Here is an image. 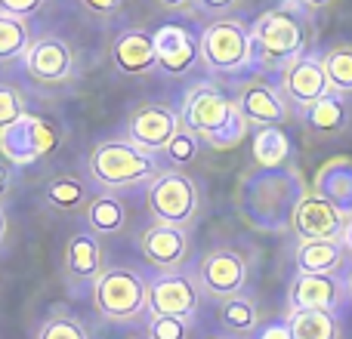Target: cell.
I'll use <instances>...</instances> for the list:
<instances>
[{"label": "cell", "mask_w": 352, "mask_h": 339, "mask_svg": "<svg viewBox=\"0 0 352 339\" xmlns=\"http://www.w3.org/2000/svg\"><path fill=\"white\" fill-rule=\"evenodd\" d=\"M349 124H352L349 99L334 96V93H328L322 102H316L303 117L306 133L318 136V139H334V136L346 133Z\"/></svg>", "instance_id": "22"}, {"label": "cell", "mask_w": 352, "mask_h": 339, "mask_svg": "<svg viewBox=\"0 0 352 339\" xmlns=\"http://www.w3.org/2000/svg\"><path fill=\"white\" fill-rule=\"evenodd\" d=\"M25 115H28L25 111V93L12 84H0V133L16 121H22Z\"/></svg>", "instance_id": "32"}, {"label": "cell", "mask_w": 352, "mask_h": 339, "mask_svg": "<svg viewBox=\"0 0 352 339\" xmlns=\"http://www.w3.org/2000/svg\"><path fill=\"white\" fill-rule=\"evenodd\" d=\"M340 244L346 247V253L352 256V216L346 219V229H343V235H340Z\"/></svg>", "instance_id": "40"}, {"label": "cell", "mask_w": 352, "mask_h": 339, "mask_svg": "<svg viewBox=\"0 0 352 339\" xmlns=\"http://www.w3.org/2000/svg\"><path fill=\"white\" fill-rule=\"evenodd\" d=\"M291 339H340V321L334 312H291L287 315Z\"/></svg>", "instance_id": "27"}, {"label": "cell", "mask_w": 352, "mask_h": 339, "mask_svg": "<svg viewBox=\"0 0 352 339\" xmlns=\"http://www.w3.org/2000/svg\"><path fill=\"white\" fill-rule=\"evenodd\" d=\"M136 250L142 253V259L148 266L158 268V274L182 272L186 262L192 259V237H188V229L152 222L148 229H142L136 235Z\"/></svg>", "instance_id": "13"}, {"label": "cell", "mask_w": 352, "mask_h": 339, "mask_svg": "<svg viewBox=\"0 0 352 339\" xmlns=\"http://www.w3.org/2000/svg\"><path fill=\"white\" fill-rule=\"evenodd\" d=\"M10 241V216H6V207H0V247H6Z\"/></svg>", "instance_id": "39"}, {"label": "cell", "mask_w": 352, "mask_h": 339, "mask_svg": "<svg viewBox=\"0 0 352 339\" xmlns=\"http://www.w3.org/2000/svg\"><path fill=\"white\" fill-rule=\"evenodd\" d=\"M80 6L93 16H115V12H121L124 0H80Z\"/></svg>", "instance_id": "37"}, {"label": "cell", "mask_w": 352, "mask_h": 339, "mask_svg": "<svg viewBox=\"0 0 352 339\" xmlns=\"http://www.w3.org/2000/svg\"><path fill=\"white\" fill-rule=\"evenodd\" d=\"M155 59H158V68L167 78H186L195 65H201L195 31L176 22L161 25L155 31Z\"/></svg>", "instance_id": "17"}, {"label": "cell", "mask_w": 352, "mask_h": 339, "mask_svg": "<svg viewBox=\"0 0 352 339\" xmlns=\"http://www.w3.org/2000/svg\"><path fill=\"white\" fill-rule=\"evenodd\" d=\"M217 318H219L223 334L241 336V339H248L256 327H260V309H256V303L248 296V293L232 296V299H223V303H219Z\"/></svg>", "instance_id": "24"}, {"label": "cell", "mask_w": 352, "mask_h": 339, "mask_svg": "<svg viewBox=\"0 0 352 339\" xmlns=\"http://www.w3.org/2000/svg\"><path fill=\"white\" fill-rule=\"evenodd\" d=\"M248 339H291V327H287V321H269L260 324Z\"/></svg>", "instance_id": "36"}, {"label": "cell", "mask_w": 352, "mask_h": 339, "mask_svg": "<svg viewBox=\"0 0 352 339\" xmlns=\"http://www.w3.org/2000/svg\"><path fill=\"white\" fill-rule=\"evenodd\" d=\"M152 3L167 12H192L195 10V0H152Z\"/></svg>", "instance_id": "38"}, {"label": "cell", "mask_w": 352, "mask_h": 339, "mask_svg": "<svg viewBox=\"0 0 352 339\" xmlns=\"http://www.w3.org/2000/svg\"><path fill=\"white\" fill-rule=\"evenodd\" d=\"M346 219L343 207L324 194H303L291 207V229L300 241H340Z\"/></svg>", "instance_id": "11"}, {"label": "cell", "mask_w": 352, "mask_h": 339, "mask_svg": "<svg viewBox=\"0 0 352 339\" xmlns=\"http://www.w3.org/2000/svg\"><path fill=\"white\" fill-rule=\"evenodd\" d=\"M235 102L238 111H241L244 124L254 130L260 127H281V124L291 117V105H287L285 93H281L278 84L260 78L244 80L241 86L235 90Z\"/></svg>", "instance_id": "14"}, {"label": "cell", "mask_w": 352, "mask_h": 339, "mask_svg": "<svg viewBox=\"0 0 352 339\" xmlns=\"http://www.w3.org/2000/svg\"><path fill=\"white\" fill-rule=\"evenodd\" d=\"M34 339H90V330L78 315L65 309H56L37 324Z\"/></svg>", "instance_id": "29"}, {"label": "cell", "mask_w": 352, "mask_h": 339, "mask_svg": "<svg viewBox=\"0 0 352 339\" xmlns=\"http://www.w3.org/2000/svg\"><path fill=\"white\" fill-rule=\"evenodd\" d=\"M28 78H34L43 86H62L78 74V53L59 34H43L28 47L22 59Z\"/></svg>", "instance_id": "10"}, {"label": "cell", "mask_w": 352, "mask_h": 339, "mask_svg": "<svg viewBox=\"0 0 352 339\" xmlns=\"http://www.w3.org/2000/svg\"><path fill=\"white\" fill-rule=\"evenodd\" d=\"M130 210L115 191H99L84 207V229H90L99 237H115L127 229Z\"/></svg>", "instance_id": "20"}, {"label": "cell", "mask_w": 352, "mask_h": 339, "mask_svg": "<svg viewBox=\"0 0 352 339\" xmlns=\"http://www.w3.org/2000/svg\"><path fill=\"white\" fill-rule=\"evenodd\" d=\"M90 182H84L80 176L62 173L43 185V200L59 213H84V207L90 204Z\"/></svg>", "instance_id": "23"}, {"label": "cell", "mask_w": 352, "mask_h": 339, "mask_svg": "<svg viewBox=\"0 0 352 339\" xmlns=\"http://www.w3.org/2000/svg\"><path fill=\"white\" fill-rule=\"evenodd\" d=\"M207 339H241V336H232V334H213V336H207Z\"/></svg>", "instance_id": "42"}, {"label": "cell", "mask_w": 352, "mask_h": 339, "mask_svg": "<svg viewBox=\"0 0 352 339\" xmlns=\"http://www.w3.org/2000/svg\"><path fill=\"white\" fill-rule=\"evenodd\" d=\"M43 0H0V12L6 16H19V19H28L34 12H41Z\"/></svg>", "instance_id": "34"}, {"label": "cell", "mask_w": 352, "mask_h": 339, "mask_svg": "<svg viewBox=\"0 0 352 339\" xmlns=\"http://www.w3.org/2000/svg\"><path fill=\"white\" fill-rule=\"evenodd\" d=\"M182 130V117L167 102H142L127 117V139L148 154H164L170 139Z\"/></svg>", "instance_id": "9"}, {"label": "cell", "mask_w": 352, "mask_h": 339, "mask_svg": "<svg viewBox=\"0 0 352 339\" xmlns=\"http://www.w3.org/2000/svg\"><path fill=\"white\" fill-rule=\"evenodd\" d=\"M346 293H349V299H352V272H349V278H346Z\"/></svg>", "instance_id": "43"}, {"label": "cell", "mask_w": 352, "mask_h": 339, "mask_svg": "<svg viewBox=\"0 0 352 339\" xmlns=\"http://www.w3.org/2000/svg\"><path fill=\"white\" fill-rule=\"evenodd\" d=\"M105 272V247L102 237L90 229L74 231L62 250V274L72 287H93V281Z\"/></svg>", "instance_id": "16"}, {"label": "cell", "mask_w": 352, "mask_h": 339, "mask_svg": "<svg viewBox=\"0 0 352 339\" xmlns=\"http://www.w3.org/2000/svg\"><path fill=\"white\" fill-rule=\"evenodd\" d=\"M31 43H34V37H31L28 19L0 12V65H3V62L25 59Z\"/></svg>", "instance_id": "28"}, {"label": "cell", "mask_w": 352, "mask_h": 339, "mask_svg": "<svg viewBox=\"0 0 352 339\" xmlns=\"http://www.w3.org/2000/svg\"><path fill=\"white\" fill-rule=\"evenodd\" d=\"M278 86H281V93H285L287 105L300 108L303 115L331 93L322 59H318L316 53H303L300 59H294L291 65L278 74Z\"/></svg>", "instance_id": "15"}, {"label": "cell", "mask_w": 352, "mask_h": 339, "mask_svg": "<svg viewBox=\"0 0 352 339\" xmlns=\"http://www.w3.org/2000/svg\"><path fill=\"white\" fill-rule=\"evenodd\" d=\"M346 296V284L337 274H297L287 287V315L291 312H337Z\"/></svg>", "instance_id": "18"}, {"label": "cell", "mask_w": 352, "mask_h": 339, "mask_svg": "<svg viewBox=\"0 0 352 339\" xmlns=\"http://www.w3.org/2000/svg\"><path fill=\"white\" fill-rule=\"evenodd\" d=\"M312 34V10H306L300 0H281L278 6L260 12L250 25L254 68H260L263 74H281L294 59L309 53Z\"/></svg>", "instance_id": "1"}, {"label": "cell", "mask_w": 352, "mask_h": 339, "mask_svg": "<svg viewBox=\"0 0 352 339\" xmlns=\"http://www.w3.org/2000/svg\"><path fill=\"white\" fill-rule=\"evenodd\" d=\"M294 262L300 274H340L349 253L340 241H300Z\"/></svg>", "instance_id": "21"}, {"label": "cell", "mask_w": 352, "mask_h": 339, "mask_svg": "<svg viewBox=\"0 0 352 339\" xmlns=\"http://www.w3.org/2000/svg\"><path fill=\"white\" fill-rule=\"evenodd\" d=\"M179 117L182 127L192 130L210 148H235L248 133L235 96L226 93L217 80H198L188 86Z\"/></svg>", "instance_id": "2"}, {"label": "cell", "mask_w": 352, "mask_h": 339, "mask_svg": "<svg viewBox=\"0 0 352 339\" xmlns=\"http://www.w3.org/2000/svg\"><path fill=\"white\" fill-rule=\"evenodd\" d=\"M146 336L148 339H188L192 336V321L170 318V315H148Z\"/></svg>", "instance_id": "31"}, {"label": "cell", "mask_w": 352, "mask_h": 339, "mask_svg": "<svg viewBox=\"0 0 352 339\" xmlns=\"http://www.w3.org/2000/svg\"><path fill=\"white\" fill-rule=\"evenodd\" d=\"M201 299H204V293H201L198 281L186 272H164L148 281V315H170L195 321Z\"/></svg>", "instance_id": "12"}, {"label": "cell", "mask_w": 352, "mask_h": 339, "mask_svg": "<svg viewBox=\"0 0 352 339\" xmlns=\"http://www.w3.org/2000/svg\"><path fill=\"white\" fill-rule=\"evenodd\" d=\"M201 65L213 78H238V74L254 68V40H250V25H244L235 16L213 19L198 34Z\"/></svg>", "instance_id": "4"}, {"label": "cell", "mask_w": 352, "mask_h": 339, "mask_svg": "<svg viewBox=\"0 0 352 339\" xmlns=\"http://www.w3.org/2000/svg\"><path fill=\"white\" fill-rule=\"evenodd\" d=\"M300 3H303L306 10H324V6H331L334 0H300Z\"/></svg>", "instance_id": "41"}, {"label": "cell", "mask_w": 352, "mask_h": 339, "mask_svg": "<svg viewBox=\"0 0 352 339\" xmlns=\"http://www.w3.org/2000/svg\"><path fill=\"white\" fill-rule=\"evenodd\" d=\"M318 59H322L331 93L343 96V99H352V40L331 43Z\"/></svg>", "instance_id": "25"}, {"label": "cell", "mask_w": 352, "mask_h": 339, "mask_svg": "<svg viewBox=\"0 0 352 339\" xmlns=\"http://www.w3.org/2000/svg\"><path fill=\"white\" fill-rule=\"evenodd\" d=\"M12 194H16V167L0 158V207L10 204Z\"/></svg>", "instance_id": "35"}, {"label": "cell", "mask_w": 352, "mask_h": 339, "mask_svg": "<svg viewBox=\"0 0 352 339\" xmlns=\"http://www.w3.org/2000/svg\"><path fill=\"white\" fill-rule=\"evenodd\" d=\"M161 173L158 154H148L124 139H102L87 154V176L102 191H121V188L148 185Z\"/></svg>", "instance_id": "3"}, {"label": "cell", "mask_w": 352, "mask_h": 339, "mask_svg": "<svg viewBox=\"0 0 352 339\" xmlns=\"http://www.w3.org/2000/svg\"><path fill=\"white\" fill-rule=\"evenodd\" d=\"M198 152H201V139L192 133V130L182 127L179 133H176L173 139H170V145L164 148V158L170 161L176 170H182L186 164H192V161L198 158Z\"/></svg>", "instance_id": "30"}, {"label": "cell", "mask_w": 352, "mask_h": 339, "mask_svg": "<svg viewBox=\"0 0 352 339\" xmlns=\"http://www.w3.org/2000/svg\"><path fill=\"white\" fill-rule=\"evenodd\" d=\"M241 3L244 0H195V10L207 12V16H213V19H223V16H232Z\"/></svg>", "instance_id": "33"}, {"label": "cell", "mask_w": 352, "mask_h": 339, "mask_svg": "<svg viewBox=\"0 0 352 339\" xmlns=\"http://www.w3.org/2000/svg\"><path fill=\"white\" fill-rule=\"evenodd\" d=\"M146 207L152 222L176 225V229H192L201 219V185L186 170L167 167L146 185Z\"/></svg>", "instance_id": "6"}, {"label": "cell", "mask_w": 352, "mask_h": 339, "mask_svg": "<svg viewBox=\"0 0 352 339\" xmlns=\"http://www.w3.org/2000/svg\"><path fill=\"white\" fill-rule=\"evenodd\" d=\"M111 65L124 78H146L158 68L155 59V34L142 28L118 31L111 40Z\"/></svg>", "instance_id": "19"}, {"label": "cell", "mask_w": 352, "mask_h": 339, "mask_svg": "<svg viewBox=\"0 0 352 339\" xmlns=\"http://www.w3.org/2000/svg\"><path fill=\"white\" fill-rule=\"evenodd\" d=\"M291 136L281 127H260L254 133V161L260 170H278L291 161Z\"/></svg>", "instance_id": "26"}, {"label": "cell", "mask_w": 352, "mask_h": 339, "mask_svg": "<svg viewBox=\"0 0 352 339\" xmlns=\"http://www.w3.org/2000/svg\"><path fill=\"white\" fill-rule=\"evenodd\" d=\"M56 145H59V130L43 115H25L0 133V158L16 170L41 164L56 152Z\"/></svg>", "instance_id": "7"}, {"label": "cell", "mask_w": 352, "mask_h": 339, "mask_svg": "<svg viewBox=\"0 0 352 339\" xmlns=\"http://www.w3.org/2000/svg\"><path fill=\"white\" fill-rule=\"evenodd\" d=\"M90 296L93 309L109 324H130L148 315V281L130 266H105Z\"/></svg>", "instance_id": "5"}, {"label": "cell", "mask_w": 352, "mask_h": 339, "mask_svg": "<svg viewBox=\"0 0 352 339\" xmlns=\"http://www.w3.org/2000/svg\"><path fill=\"white\" fill-rule=\"evenodd\" d=\"M195 281H198L201 293L217 303L241 296L250 281V259L238 247H213L198 259Z\"/></svg>", "instance_id": "8"}, {"label": "cell", "mask_w": 352, "mask_h": 339, "mask_svg": "<svg viewBox=\"0 0 352 339\" xmlns=\"http://www.w3.org/2000/svg\"><path fill=\"white\" fill-rule=\"evenodd\" d=\"M130 339H148V336H146V334H142V336H130Z\"/></svg>", "instance_id": "44"}]
</instances>
